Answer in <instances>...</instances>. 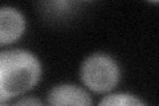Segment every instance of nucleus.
Returning a JSON list of instances; mask_svg holds the SVG:
<instances>
[{
	"mask_svg": "<svg viewBox=\"0 0 159 106\" xmlns=\"http://www.w3.org/2000/svg\"><path fill=\"white\" fill-rule=\"evenodd\" d=\"M40 57L25 48L0 49V105L29 94L43 78Z\"/></svg>",
	"mask_w": 159,
	"mask_h": 106,
	"instance_id": "f257e3e1",
	"label": "nucleus"
},
{
	"mask_svg": "<svg viewBox=\"0 0 159 106\" xmlns=\"http://www.w3.org/2000/svg\"><path fill=\"white\" fill-rule=\"evenodd\" d=\"M145 2H147L148 4H152V6H157L159 3V0H145Z\"/></svg>",
	"mask_w": 159,
	"mask_h": 106,
	"instance_id": "6e6552de",
	"label": "nucleus"
},
{
	"mask_svg": "<svg viewBox=\"0 0 159 106\" xmlns=\"http://www.w3.org/2000/svg\"><path fill=\"white\" fill-rule=\"evenodd\" d=\"M13 105H19V106H24V105H29V106H40L43 105V99H39L36 97H33V95H29V94H25L23 95V97H20L17 99H15Z\"/></svg>",
	"mask_w": 159,
	"mask_h": 106,
	"instance_id": "0eeeda50",
	"label": "nucleus"
},
{
	"mask_svg": "<svg viewBox=\"0 0 159 106\" xmlns=\"http://www.w3.org/2000/svg\"><path fill=\"white\" fill-rule=\"evenodd\" d=\"M28 23L21 9L13 6H0V49L17 44L27 33Z\"/></svg>",
	"mask_w": 159,
	"mask_h": 106,
	"instance_id": "7ed1b4c3",
	"label": "nucleus"
},
{
	"mask_svg": "<svg viewBox=\"0 0 159 106\" xmlns=\"http://www.w3.org/2000/svg\"><path fill=\"white\" fill-rule=\"evenodd\" d=\"M78 77L81 85L89 93L103 95L118 88L122 69L110 53L94 52L88 54L80 64Z\"/></svg>",
	"mask_w": 159,
	"mask_h": 106,
	"instance_id": "f03ea898",
	"label": "nucleus"
},
{
	"mask_svg": "<svg viewBox=\"0 0 159 106\" xmlns=\"http://www.w3.org/2000/svg\"><path fill=\"white\" fill-rule=\"evenodd\" d=\"M76 2H92V0H76Z\"/></svg>",
	"mask_w": 159,
	"mask_h": 106,
	"instance_id": "1a4fd4ad",
	"label": "nucleus"
},
{
	"mask_svg": "<svg viewBox=\"0 0 159 106\" xmlns=\"http://www.w3.org/2000/svg\"><path fill=\"white\" fill-rule=\"evenodd\" d=\"M47 104L52 106H90L94 104L93 94L89 93L82 85L62 82L52 86L47 93Z\"/></svg>",
	"mask_w": 159,
	"mask_h": 106,
	"instance_id": "20e7f679",
	"label": "nucleus"
},
{
	"mask_svg": "<svg viewBox=\"0 0 159 106\" xmlns=\"http://www.w3.org/2000/svg\"><path fill=\"white\" fill-rule=\"evenodd\" d=\"M40 3H41L43 11L48 16L54 19H65L73 11L76 0H40Z\"/></svg>",
	"mask_w": 159,
	"mask_h": 106,
	"instance_id": "423d86ee",
	"label": "nucleus"
},
{
	"mask_svg": "<svg viewBox=\"0 0 159 106\" xmlns=\"http://www.w3.org/2000/svg\"><path fill=\"white\" fill-rule=\"evenodd\" d=\"M101 106H145L146 102L137 94L122 90H113L110 93L101 95L98 101Z\"/></svg>",
	"mask_w": 159,
	"mask_h": 106,
	"instance_id": "39448f33",
	"label": "nucleus"
}]
</instances>
